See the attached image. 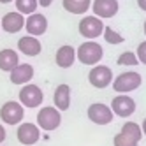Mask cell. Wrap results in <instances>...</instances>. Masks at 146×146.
I'll return each instance as SVG.
<instances>
[{"mask_svg": "<svg viewBox=\"0 0 146 146\" xmlns=\"http://www.w3.org/2000/svg\"><path fill=\"white\" fill-rule=\"evenodd\" d=\"M111 111L120 118H129L135 113V100L127 93H120L111 102Z\"/></svg>", "mask_w": 146, "mask_h": 146, "instance_id": "10", "label": "cell"}, {"mask_svg": "<svg viewBox=\"0 0 146 146\" xmlns=\"http://www.w3.org/2000/svg\"><path fill=\"white\" fill-rule=\"evenodd\" d=\"M90 121H93L95 125H109L114 118V113L111 111L109 106L102 102H95V104H90V108L86 111Z\"/></svg>", "mask_w": 146, "mask_h": 146, "instance_id": "9", "label": "cell"}, {"mask_svg": "<svg viewBox=\"0 0 146 146\" xmlns=\"http://www.w3.org/2000/svg\"><path fill=\"white\" fill-rule=\"evenodd\" d=\"M102 56H104V49H102V46L99 42H95V40H86V42H83L76 51V58L83 65H97L102 60Z\"/></svg>", "mask_w": 146, "mask_h": 146, "instance_id": "2", "label": "cell"}, {"mask_svg": "<svg viewBox=\"0 0 146 146\" xmlns=\"http://www.w3.org/2000/svg\"><path fill=\"white\" fill-rule=\"evenodd\" d=\"M40 7H49L51 4H53V0H37Z\"/></svg>", "mask_w": 146, "mask_h": 146, "instance_id": "25", "label": "cell"}, {"mask_svg": "<svg viewBox=\"0 0 146 146\" xmlns=\"http://www.w3.org/2000/svg\"><path fill=\"white\" fill-rule=\"evenodd\" d=\"M25 118V108L16 100H9L0 108V120L5 125H19Z\"/></svg>", "mask_w": 146, "mask_h": 146, "instance_id": "6", "label": "cell"}, {"mask_svg": "<svg viewBox=\"0 0 146 146\" xmlns=\"http://www.w3.org/2000/svg\"><path fill=\"white\" fill-rule=\"evenodd\" d=\"M78 28H79V34L85 37V39L95 40L104 32V23H102V19L97 18V16H85L79 21V27Z\"/></svg>", "mask_w": 146, "mask_h": 146, "instance_id": "7", "label": "cell"}, {"mask_svg": "<svg viewBox=\"0 0 146 146\" xmlns=\"http://www.w3.org/2000/svg\"><path fill=\"white\" fill-rule=\"evenodd\" d=\"M144 34H146V21H144Z\"/></svg>", "mask_w": 146, "mask_h": 146, "instance_id": "30", "label": "cell"}, {"mask_svg": "<svg viewBox=\"0 0 146 146\" xmlns=\"http://www.w3.org/2000/svg\"><path fill=\"white\" fill-rule=\"evenodd\" d=\"M62 123V111H58L55 106H46L37 113V127L40 130L53 132Z\"/></svg>", "mask_w": 146, "mask_h": 146, "instance_id": "3", "label": "cell"}, {"mask_svg": "<svg viewBox=\"0 0 146 146\" xmlns=\"http://www.w3.org/2000/svg\"><path fill=\"white\" fill-rule=\"evenodd\" d=\"M4 141H5V129L0 125V144H2Z\"/></svg>", "mask_w": 146, "mask_h": 146, "instance_id": "26", "label": "cell"}, {"mask_svg": "<svg viewBox=\"0 0 146 146\" xmlns=\"http://www.w3.org/2000/svg\"><path fill=\"white\" fill-rule=\"evenodd\" d=\"M11 2H14V0H0V4H11Z\"/></svg>", "mask_w": 146, "mask_h": 146, "instance_id": "29", "label": "cell"}, {"mask_svg": "<svg viewBox=\"0 0 146 146\" xmlns=\"http://www.w3.org/2000/svg\"><path fill=\"white\" fill-rule=\"evenodd\" d=\"M53 102L58 111H67L70 108V86L69 85H58L53 93Z\"/></svg>", "mask_w": 146, "mask_h": 146, "instance_id": "18", "label": "cell"}, {"mask_svg": "<svg viewBox=\"0 0 146 146\" xmlns=\"http://www.w3.org/2000/svg\"><path fill=\"white\" fill-rule=\"evenodd\" d=\"M55 62H56V65L60 69H69L74 65V62H76V49L65 44V46H62L58 48L56 51V55H55Z\"/></svg>", "mask_w": 146, "mask_h": 146, "instance_id": "17", "label": "cell"}, {"mask_svg": "<svg viewBox=\"0 0 146 146\" xmlns=\"http://www.w3.org/2000/svg\"><path fill=\"white\" fill-rule=\"evenodd\" d=\"M137 60H139V64L146 65V40H143V42L137 46Z\"/></svg>", "mask_w": 146, "mask_h": 146, "instance_id": "24", "label": "cell"}, {"mask_svg": "<svg viewBox=\"0 0 146 146\" xmlns=\"http://www.w3.org/2000/svg\"><path fill=\"white\" fill-rule=\"evenodd\" d=\"M141 130H143V135H146V118L143 120V125H141Z\"/></svg>", "mask_w": 146, "mask_h": 146, "instance_id": "28", "label": "cell"}, {"mask_svg": "<svg viewBox=\"0 0 146 146\" xmlns=\"http://www.w3.org/2000/svg\"><path fill=\"white\" fill-rule=\"evenodd\" d=\"M62 5L70 14H85L92 7V0H62Z\"/></svg>", "mask_w": 146, "mask_h": 146, "instance_id": "20", "label": "cell"}, {"mask_svg": "<svg viewBox=\"0 0 146 146\" xmlns=\"http://www.w3.org/2000/svg\"><path fill=\"white\" fill-rule=\"evenodd\" d=\"M0 28L7 34H18L25 28V16L18 11L7 13L4 14V18L0 19Z\"/></svg>", "mask_w": 146, "mask_h": 146, "instance_id": "14", "label": "cell"}, {"mask_svg": "<svg viewBox=\"0 0 146 146\" xmlns=\"http://www.w3.org/2000/svg\"><path fill=\"white\" fill-rule=\"evenodd\" d=\"M118 64L120 65H137L139 60H137V55L132 53V51H123V53L118 56Z\"/></svg>", "mask_w": 146, "mask_h": 146, "instance_id": "23", "label": "cell"}, {"mask_svg": "<svg viewBox=\"0 0 146 146\" xmlns=\"http://www.w3.org/2000/svg\"><path fill=\"white\" fill-rule=\"evenodd\" d=\"M25 30L28 35H44L46 30H48V18L40 13H34V14H28V18H25Z\"/></svg>", "mask_w": 146, "mask_h": 146, "instance_id": "12", "label": "cell"}, {"mask_svg": "<svg viewBox=\"0 0 146 146\" xmlns=\"http://www.w3.org/2000/svg\"><path fill=\"white\" fill-rule=\"evenodd\" d=\"M141 83H143V78L139 72L129 70L113 79V90L116 93H130L134 90H137L141 86Z\"/></svg>", "mask_w": 146, "mask_h": 146, "instance_id": "4", "label": "cell"}, {"mask_svg": "<svg viewBox=\"0 0 146 146\" xmlns=\"http://www.w3.org/2000/svg\"><path fill=\"white\" fill-rule=\"evenodd\" d=\"M16 137H18V141L21 144L32 146V144H35L40 139V129L35 123H30V121L19 123V127L16 130Z\"/></svg>", "mask_w": 146, "mask_h": 146, "instance_id": "11", "label": "cell"}, {"mask_svg": "<svg viewBox=\"0 0 146 146\" xmlns=\"http://www.w3.org/2000/svg\"><path fill=\"white\" fill-rule=\"evenodd\" d=\"M18 64H19V56H18V53H16L14 49L7 48V49L0 51V70L11 72Z\"/></svg>", "mask_w": 146, "mask_h": 146, "instance_id": "19", "label": "cell"}, {"mask_svg": "<svg viewBox=\"0 0 146 146\" xmlns=\"http://www.w3.org/2000/svg\"><path fill=\"white\" fill-rule=\"evenodd\" d=\"M141 137H143L141 125L135 121H125L121 127V132L114 135L113 144L114 146H137Z\"/></svg>", "mask_w": 146, "mask_h": 146, "instance_id": "1", "label": "cell"}, {"mask_svg": "<svg viewBox=\"0 0 146 146\" xmlns=\"http://www.w3.org/2000/svg\"><path fill=\"white\" fill-rule=\"evenodd\" d=\"M88 81H90V85L93 88H108L111 83H113V70L108 67V65H93L92 70H90V74H88Z\"/></svg>", "mask_w": 146, "mask_h": 146, "instance_id": "8", "label": "cell"}, {"mask_svg": "<svg viewBox=\"0 0 146 146\" xmlns=\"http://www.w3.org/2000/svg\"><path fill=\"white\" fill-rule=\"evenodd\" d=\"M137 5L141 11H146V0H137Z\"/></svg>", "mask_w": 146, "mask_h": 146, "instance_id": "27", "label": "cell"}, {"mask_svg": "<svg viewBox=\"0 0 146 146\" xmlns=\"http://www.w3.org/2000/svg\"><path fill=\"white\" fill-rule=\"evenodd\" d=\"M118 9H120L118 0H93L92 2L93 16H97L100 19H109L113 16H116Z\"/></svg>", "mask_w": 146, "mask_h": 146, "instance_id": "13", "label": "cell"}, {"mask_svg": "<svg viewBox=\"0 0 146 146\" xmlns=\"http://www.w3.org/2000/svg\"><path fill=\"white\" fill-rule=\"evenodd\" d=\"M34 78V67L30 64H18L11 72H9V79L13 85H19L23 86L27 83H30Z\"/></svg>", "mask_w": 146, "mask_h": 146, "instance_id": "15", "label": "cell"}, {"mask_svg": "<svg viewBox=\"0 0 146 146\" xmlns=\"http://www.w3.org/2000/svg\"><path fill=\"white\" fill-rule=\"evenodd\" d=\"M14 5H16V11L21 13L23 16H28V14H34L39 7V2L37 0H14Z\"/></svg>", "mask_w": 146, "mask_h": 146, "instance_id": "21", "label": "cell"}, {"mask_svg": "<svg viewBox=\"0 0 146 146\" xmlns=\"http://www.w3.org/2000/svg\"><path fill=\"white\" fill-rule=\"evenodd\" d=\"M42 100H44V93L34 83H27L19 90V104L23 108H30V109L39 108L42 104Z\"/></svg>", "mask_w": 146, "mask_h": 146, "instance_id": "5", "label": "cell"}, {"mask_svg": "<svg viewBox=\"0 0 146 146\" xmlns=\"http://www.w3.org/2000/svg\"><path fill=\"white\" fill-rule=\"evenodd\" d=\"M102 35H104V40H106L108 44H121L123 42V35L118 34L116 30H113L111 27H104Z\"/></svg>", "mask_w": 146, "mask_h": 146, "instance_id": "22", "label": "cell"}, {"mask_svg": "<svg viewBox=\"0 0 146 146\" xmlns=\"http://www.w3.org/2000/svg\"><path fill=\"white\" fill-rule=\"evenodd\" d=\"M18 49L19 53H23L27 56H37L40 53V49H42V44L34 35H23L18 40Z\"/></svg>", "mask_w": 146, "mask_h": 146, "instance_id": "16", "label": "cell"}]
</instances>
